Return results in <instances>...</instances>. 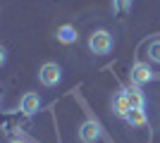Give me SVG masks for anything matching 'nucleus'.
I'll list each match as a JSON object with an SVG mask.
<instances>
[{"label":"nucleus","mask_w":160,"mask_h":143,"mask_svg":"<svg viewBox=\"0 0 160 143\" xmlns=\"http://www.w3.org/2000/svg\"><path fill=\"white\" fill-rule=\"evenodd\" d=\"M124 91V95H127V100L129 105H132V110H143L146 107V95H143V91H141V86H127V88H122Z\"/></svg>","instance_id":"39448f33"},{"label":"nucleus","mask_w":160,"mask_h":143,"mask_svg":"<svg viewBox=\"0 0 160 143\" xmlns=\"http://www.w3.org/2000/svg\"><path fill=\"white\" fill-rule=\"evenodd\" d=\"M146 55H148V60L153 62V64H160V38H155V41L148 43Z\"/></svg>","instance_id":"9d476101"},{"label":"nucleus","mask_w":160,"mask_h":143,"mask_svg":"<svg viewBox=\"0 0 160 143\" xmlns=\"http://www.w3.org/2000/svg\"><path fill=\"white\" fill-rule=\"evenodd\" d=\"M129 79H132L134 86H143V83L153 81V69L146 62H134L132 69H129Z\"/></svg>","instance_id":"7ed1b4c3"},{"label":"nucleus","mask_w":160,"mask_h":143,"mask_svg":"<svg viewBox=\"0 0 160 143\" xmlns=\"http://www.w3.org/2000/svg\"><path fill=\"white\" fill-rule=\"evenodd\" d=\"M115 45V38L108 29H96L93 34L88 36V50L93 55H108Z\"/></svg>","instance_id":"f257e3e1"},{"label":"nucleus","mask_w":160,"mask_h":143,"mask_svg":"<svg viewBox=\"0 0 160 143\" xmlns=\"http://www.w3.org/2000/svg\"><path fill=\"white\" fill-rule=\"evenodd\" d=\"M77 136H79L81 143H96V141L100 138V126L93 122V119H86V122H81V124H79Z\"/></svg>","instance_id":"20e7f679"},{"label":"nucleus","mask_w":160,"mask_h":143,"mask_svg":"<svg viewBox=\"0 0 160 143\" xmlns=\"http://www.w3.org/2000/svg\"><path fill=\"white\" fill-rule=\"evenodd\" d=\"M112 112H115L117 117H122V119H124V117L132 112V105H129L127 95H124V91H120V93L112 98Z\"/></svg>","instance_id":"0eeeda50"},{"label":"nucleus","mask_w":160,"mask_h":143,"mask_svg":"<svg viewBox=\"0 0 160 143\" xmlns=\"http://www.w3.org/2000/svg\"><path fill=\"white\" fill-rule=\"evenodd\" d=\"M58 41L65 43V45H72V43H77V38H79V34H77V29L72 26V24H65V26L58 29Z\"/></svg>","instance_id":"6e6552de"},{"label":"nucleus","mask_w":160,"mask_h":143,"mask_svg":"<svg viewBox=\"0 0 160 143\" xmlns=\"http://www.w3.org/2000/svg\"><path fill=\"white\" fill-rule=\"evenodd\" d=\"M10 143H24V141H19V138H17V141H10Z\"/></svg>","instance_id":"f8f14e48"},{"label":"nucleus","mask_w":160,"mask_h":143,"mask_svg":"<svg viewBox=\"0 0 160 143\" xmlns=\"http://www.w3.org/2000/svg\"><path fill=\"white\" fill-rule=\"evenodd\" d=\"M132 2H134V0H112V10L117 14H124V12H129Z\"/></svg>","instance_id":"9b49d317"},{"label":"nucleus","mask_w":160,"mask_h":143,"mask_svg":"<svg viewBox=\"0 0 160 143\" xmlns=\"http://www.w3.org/2000/svg\"><path fill=\"white\" fill-rule=\"evenodd\" d=\"M41 107V95L38 93H24L19 100V110L24 115H33V112H38Z\"/></svg>","instance_id":"423d86ee"},{"label":"nucleus","mask_w":160,"mask_h":143,"mask_svg":"<svg viewBox=\"0 0 160 143\" xmlns=\"http://www.w3.org/2000/svg\"><path fill=\"white\" fill-rule=\"evenodd\" d=\"M124 119L132 124L134 129H143V126H146V122H148V119H146V112H143V110H132V112H129Z\"/></svg>","instance_id":"1a4fd4ad"},{"label":"nucleus","mask_w":160,"mask_h":143,"mask_svg":"<svg viewBox=\"0 0 160 143\" xmlns=\"http://www.w3.org/2000/svg\"><path fill=\"white\" fill-rule=\"evenodd\" d=\"M38 81L46 86V88H53L62 81V69L58 62H43L38 69Z\"/></svg>","instance_id":"f03ea898"}]
</instances>
